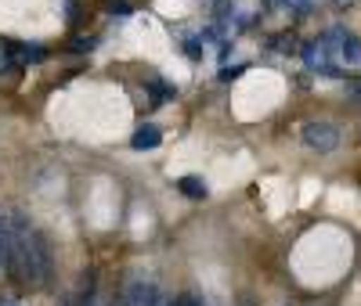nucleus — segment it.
<instances>
[{
  "instance_id": "obj_8",
  "label": "nucleus",
  "mask_w": 361,
  "mask_h": 306,
  "mask_svg": "<svg viewBox=\"0 0 361 306\" xmlns=\"http://www.w3.org/2000/svg\"><path fill=\"white\" fill-rule=\"evenodd\" d=\"M185 51H188V54H192V58H199V54H202V47H199V44H195V40H188V44H185Z\"/></svg>"
},
{
  "instance_id": "obj_9",
  "label": "nucleus",
  "mask_w": 361,
  "mask_h": 306,
  "mask_svg": "<svg viewBox=\"0 0 361 306\" xmlns=\"http://www.w3.org/2000/svg\"><path fill=\"white\" fill-rule=\"evenodd\" d=\"M347 90H350L354 98H361V79H350V83H347Z\"/></svg>"
},
{
  "instance_id": "obj_10",
  "label": "nucleus",
  "mask_w": 361,
  "mask_h": 306,
  "mask_svg": "<svg viewBox=\"0 0 361 306\" xmlns=\"http://www.w3.org/2000/svg\"><path fill=\"white\" fill-rule=\"evenodd\" d=\"M119 306H134V302H130V299H123V302H119Z\"/></svg>"
},
{
  "instance_id": "obj_5",
  "label": "nucleus",
  "mask_w": 361,
  "mask_h": 306,
  "mask_svg": "<svg viewBox=\"0 0 361 306\" xmlns=\"http://www.w3.org/2000/svg\"><path fill=\"white\" fill-rule=\"evenodd\" d=\"M109 11H112V15H119V18H127V15H130V4H127V0H112Z\"/></svg>"
},
{
  "instance_id": "obj_11",
  "label": "nucleus",
  "mask_w": 361,
  "mask_h": 306,
  "mask_svg": "<svg viewBox=\"0 0 361 306\" xmlns=\"http://www.w3.org/2000/svg\"><path fill=\"white\" fill-rule=\"evenodd\" d=\"M275 4H289V0H275Z\"/></svg>"
},
{
  "instance_id": "obj_1",
  "label": "nucleus",
  "mask_w": 361,
  "mask_h": 306,
  "mask_svg": "<svg viewBox=\"0 0 361 306\" xmlns=\"http://www.w3.org/2000/svg\"><path fill=\"white\" fill-rule=\"evenodd\" d=\"M300 137H304V144L314 148V151H333L340 144V130L333 127V122H318V119L314 122H304Z\"/></svg>"
},
{
  "instance_id": "obj_7",
  "label": "nucleus",
  "mask_w": 361,
  "mask_h": 306,
  "mask_svg": "<svg viewBox=\"0 0 361 306\" xmlns=\"http://www.w3.org/2000/svg\"><path fill=\"white\" fill-rule=\"evenodd\" d=\"M90 47H94V40H90V37H87V40H83V37H80V40H76V44H73V51H90Z\"/></svg>"
},
{
  "instance_id": "obj_12",
  "label": "nucleus",
  "mask_w": 361,
  "mask_h": 306,
  "mask_svg": "<svg viewBox=\"0 0 361 306\" xmlns=\"http://www.w3.org/2000/svg\"><path fill=\"white\" fill-rule=\"evenodd\" d=\"M202 306H209V302H202Z\"/></svg>"
},
{
  "instance_id": "obj_13",
  "label": "nucleus",
  "mask_w": 361,
  "mask_h": 306,
  "mask_svg": "<svg viewBox=\"0 0 361 306\" xmlns=\"http://www.w3.org/2000/svg\"><path fill=\"white\" fill-rule=\"evenodd\" d=\"M246 306H250V302H246Z\"/></svg>"
},
{
  "instance_id": "obj_6",
  "label": "nucleus",
  "mask_w": 361,
  "mask_h": 306,
  "mask_svg": "<svg viewBox=\"0 0 361 306\" xmlns=\"http://www.w3.org/2000/svg\"><path fill=\"white\" fill-rule=\"evenodd\" d=\"M243 69H246V65H228V69H221V79H235V76H243Z\"/></svg>"
},
{
  "instance_id": "obj_3",
  "label": "nucleus",
  "mask_w": 361,
  "mask_h": 306,
  "mask_svg": "<svg viewBox=\"0 0 361 306\" xmlns=\"http://www.w3.org/2000/svg\"><path fill=\"white\" fill-rule=\"evenodd\" d=\"M130 144H134L137 151H148V148H159V144H163V134H159V127H152V122H145V127H137V130H134Z\"/></svg>"
},
{
  "instance_id": "obj_2",
  "label": "nucleus",
  "mask_w": 361,
  "mask_h": 306,
  "mask_svg": "<svg viewBox=\"0 0 361 306\" xmlns=\"http://www.w3.org/2000/svg\"><path fill=\"white\" fill-rule=\"evenodd\" d=\"M127 299H130L134 306H166L163 292H159L156 285H148V281H130V288H127Z\"/></svg>"
},
{
  "instance_id": "obj_4",
  "label": "nucleus",
  "mask_w": 361,
  "mask_h": 306,
  "mask_svg": "<svg viewBox=\"0 0 361 306\" xmlns=\"http://www.w3.org/2000/svg\"><path fill=\"white\" fill-rule=\"evenodd\" d=\"M177 191H180V195H188V198H195V202H202V198L209 195L206 180H202V177H195V173L180 177V180H177Z\"/></svg>"
}]
</instances>
